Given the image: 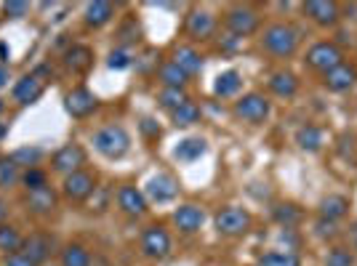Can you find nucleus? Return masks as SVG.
Here are the masks:
<instances>
[{"mask_svg":"<svg viewBox=\"0 0 357 266\" xmlns=\"http://www.w3.org/2000/svg\"><path fill=\"white\" fill-rule=\"evenodd\" d=\"M261 45L267 48L272 56L278 59H288L294 56L298 48V30L291 24H269L264 35H261Z\"/></svg>","mask_w":357,"mask_h":266,"instance_id":"f257e3e1","label":"nucleus"},{"mask_svg":"<svg viewBox=\"0 0 357 266\" xmlns=\"http://www.w3.org/2000/svg\"><path fill=\"white\" fill-rule=\"evenodd\" d=\"M93 147L109 160H118L131 147V136L126 133L123 125H105L102 131L93 133Z\"/></svg>","mask_w":357,"mask_h":266,"instance_id":"f03ea898","label":"nucleus"},{"mask_svg":"<svg viewBox=\"0 0 357 266\" xmlns=\"http://www.w3.org/2000/svg\"><path fill=\"white\" fill-rule=\"evenodd\" d=\"M307 67L310 70H314V72H331L333 67H339L344 61V54L342 48L336 43H328V40H323V43H314L310 51H307Z\"/></svg>","mask_w":357,"mask_h":266,"instance_id":"7ed1b4c3","label":"nucleus"},{"mask_svg":"<svg viewBox=\"0 0 357 266\" xmlns=\"http://www.w3.org/2000/svg\"><path fill=\"white\" fill-rule=\"evenodd\" d=\"M216 229H219V235H224V237L245 235V232L251 229V213L235 205L222 208V210L216 213Z\"/></svg>","mask_w":357,"mask_h":266,"instance_id":"20e7f679","label":"nucleus"},{"mask_svg":"<svg viewBox=\"0 0 357 266\" xmlns=\"http://www.w3.org/2000/svg\"><path fill=\"white\" fill-rule=\"evenodd\" d=\"M269 99L261 93H245L238 104H235V115L243 118L245 123H264L269 118Z\"/></svg>","mask_w":357,"mask_h":266,"instance_id":"39448f33","label":"nucleus"},{"mask_svg":"<svg viewBox=\"0 0 357 266\" xmlns=\"http://www.w3.org/2000/svg\"><path fill=\"white\" fill-rule=\"evenodd\" d=\"M227 27L238 38H248L259 30V14L248 6H235V8L227 11Z\"/></svg>","mask_w":357,"mask_h":266,"instance_id":"423d86ee","label":"nucleus"},{"mask_svg":"<svg viewBox=\"0 0 357 266\" xmlns=\"http://www.w3.org/2000/svg\"><path fill=\"white\" fill-rule=\"evenodd\" d=\"M142 251L147 258H155L160 261L171 253V237L165 232L163 226H147L144 235H142Z\"/></svg>","mask_w":357,"mask_h":266,"instance_id":"0eeeda50","label":"nucleus"},{"mask_svg":"<svg viewBox=\"0 0 357 266\" xmlns=\"http://www.w3.org/2000/svg\"><path fill=\"white\" fill-rule=\"evenodd\" d=\"M304 14L310 16L317 27H333L342 19V8L333 0H307Z\"/></svg>","mask_w":357,"mask_h":266,"instance_id":"6e6552de","label":"nucleus"},{"mask_svg":"<svg viewBox=\"0 0 357 266\" xmlns=\"http://www.w3.org/2000/svg\"><path fill=\"white\" fill-rule=\"evenodd\" d=\"M184 30H187V35L195 38V40H206V38H211L213 30H216V19H213V14L203 11V8H192L190 16H187Z\"/></svg>","mask_w":357,"mask_h":266,"instance_id":"1a4fd4ad","label":"nucleus"},{"mask_svg":"<svg viewBox=\"0 0 357 266\" xmlns=\"http://www.w3.org/2000/svg\"><path fill=\"white\" fill-rule=\"evenodd\" d=\"M96 96L91 93L89 88H73L67 96H64V107L73 118H89L91 112L96 109Z\"/></svg>","mask_w":357,"mask_h":266,"instance_id":"9d476101","label":"nucleus"},{"mask_svg":"<svg viewBox=\"0 0 357 266\" xmlns=\"http://www.w3.org/2000/svg\"><path fill=\"white\" fill-rule=\"evenodd\" d=\"M86 163V152L77 147V144H67V147H61L54 157H51V165H54V171H59V173H75V171H80V165Z\"/></svg>","mask_w":357,"mask_h":266,"instance_id":"9b49d317","label":"nucleus"},{"mask_svg":"<svg viewBox=\"0 0 357 266\" xmlns=\"http://www.w3.org/2000/svg\"><path fill=\"white\" fill-rule=\"evenodd\" d=\"M96 189V184H93V176L86 173V171H75L70 176L64 178V194L75 200V203H80V200H89L91 194Z\"/></svg>","mask_w":357,"mask_h":266,"instance_id":"f8f14e48","label":"nucleus"},{"mask_svg":"<svg viewBox=\"0 0 357 266\" xmlns=\"http://www.w3.org/2000/svg\"><path fill=\"white\" fill-rule=\"evenodd\" d=\"M323 83H326L328 91H336V93H342V91H349L357 83V70L352 67V64L342 61L339 67H333L331 72L323 75Z\"/></svg>","mask_w":357,"mask_h":266,"instance_id":"ddd939ff","label":"nucleus"},{"mask_svg":"<svg viewBox=\"0 0 357 266\" xmlns=\"http://www.w3.org/2000/svg\"><path fill=\"white\" fill-rule=\"evenodd\" d=\"M147 194H149V200H155V203H171V200L178 194L176 178L168 176V173L152 176L147 181Z\"/></svg>","mask_w":357,"mask_h":266,"instance_id":"4468645a","label":"nucleus"},{"mask_svg":"<svg viewBox=\"0 0 357 266\" xmlns=\"http://www.w3.org/2000/svg\"><path fill=\"white\" fill-rule=\"evenodd\" d=\"M174 224L184 235H192V232H197L206 224V210L197 205H178L174 210Z\"/></svg>","mask_w":357,"mask_h":266,"instance_id":"2eb2a0df","label":"nucleus"},{"mask_svg":"<svg viewBox=\"0 0 357 266\" xmlns=\"http://www.w3.org/2000/svg\"><path fill=\"white\" fill-rule=\"evenodd\" d=\"M51 248H54V240L45 235H30L24 242H22V251L30 261H35V264L40 266L43 261H48L51 258Z\"/></svg>","mask_w":357,"mask_h":266,"instance_id":"dca6fc26","label":"nucleus"},{"mask_svg":"<svg viewBox=\"0 0 357 266\" xmlns=\"http://www.w3.org/2000/svg\"><path fill=\"white\" fill-rule=\"evenodd\" d=\"M118 205L128 216H144L147 213V197L139 192L136 187H120L118 189Z\"/></svg>","mask_w":357,"mask_h":266,"instance_id":"f3484780","label":"nucleus"},{"mask_svg":"<svg viewBox=\"0 0 357 266\" xmlns=\"http://www.w3.org/2000/svg\"><path fill=\"white\" fill-rule=\"evenodd\" d=\"M43 93V80H38V75H24L14 86V99L19 104H32L40 99Z\"/></svg>","mask_w":357,"mask_h":266,"instance_id":"a211bd4d","label":"nucleus"},{"mask_svg":"<svg viewBox=\"0 0 357 266\" xmlns=\"http://www.w3.org/2000/svg\"><path fill=\"white\" fill-rule=\"evenodd\" d=\"M112 16H115V6L107 0H93L86 6V24L89 27H105V24H109Z\"/></svg>","mask_w":357,"mask_h":266,"instance_id":"6ab92c4d","label":"nucleus"},{"mask_svg":"<svg viewBox=\"0 0 357 266\" xmlns=\"http://www.w3.org/2000/svg\"><path fill=\"white\" fill-rule=\"evenodd\" d=\"M27 205H30L32 213H51L56 208V192L51 187H43V189H35V192H27Z\"/></svg>","mask_w":357,"mask_h":266,"instance_id":"aec40b11","label":"nucleus"},{"mask_svg":"<svg viewBox=\"0 0 357 266\" xmlns=\"http://www.w3.org/2000/svg\"><path fill=\"white\" fill-rule=\"evenodd\" d=\"M349 213V200L342 197V194H328L326 200L320 203V219H328V221H339Z\"/></svg>","mask_w":357,"mask_h":266,"instance_id":"412c9836","label":"nucleus"},{"mask_svg":"<svg viewBox=\"0 0 357 266\" xmlns=\"http://www.w3.org/2000/svg\"><path fill=\"white\" fill-rule=\"evenodd\" d=\"M64 64L73 70V72H86L91 64H93V51L89 45H73L67 54H64Z\"/></svg>","mask_w":357,"mask_h":266,"instance_id":"4be33fe9","label":"nucleus"},{"mask_svg":"<svg viewBox=\"0 0 357 266\" xmlns=\"http://www.w3.org/2000/svg\"><path fill=\"white\" fill-rule=\"evenodd\" d=\"M174 64L181 67L187 75H195L203 70V56H200L195 48H190V45H181V48L174 51Z\"/></svg>","mask_w":357,"mask_h":266,"instance_id":"5701e85b","label":"nucleus"},{"mask_svg":"<svg viewBox=\"0 0 357 266\" xmlns=\"http://www.w3.org/2000/svg\"><path fill=\"white\" fill-rule=\"evenodd\" d=\"M269 88L275 96H283V99H291L298 91V80L294 72H275L269 77Z\"/></svg>","mask_w":357,"mask_h":266,"instance_id":"b1692460","label":"nucleus"},{"mask_svg":"<svg viewBox=\"0 0 357 266\" xmlns=\"http://www.w3.org/2000/svg\"><path fill=\"white\" fill-rule=\"evenodd\" d=\"M240 86H243L240 72L227 70V72H222L219 77H216V83H213V93H216V96H222V99H227V96H235V93L240 91Z\"/></svg>","mask_w":357,"mask_h":266,"instance_id":"393cba45","label":"nucleus"},{"mask_svg":"<svg viewBox=\"0 0 357 266\" xmlns=\"http://www.w3.org/2000/svg\"><path fill=\"white\" fill-rule=\"evenodd\" d=\"M203 152H206V141L203 139H184V141H178L174 155H176V160H181V163H192Z\"/></svg>","mask_w":357,"mask_h":266,"instance_id":"a878e982","label":"nucleus"},{"mask_svg":"<svg viewBox=\"0 0 357 266\" xmlns=\"http://www.w3.org/2000/svg\"><path fill=\"white\" fill-rule=\"evenodd\" d=\"M160 80L165 83V88H184V83L190 80V75L184 72L181 67H176L174 61H168L160 67Z\"/></svg>","mask_w":357,"mask_h":266,"instance_id":"bb28decb","label":"nucleus"},{"mask_svg":"<svg viewBox=\"0 0 357 266\" xmlns=\"http://www.w3.org/2000/svg\"><path fill=\"white\" fill-rule=\"evenodd\" d=\"M296 144L301 149H310V152H317L320 144H323V133L317 125H304L296 131Z\"/></svg>","mask_w":357,"mask_h":266,"instance_id":"cd10ccee","label":"nucleus"},{"mask_svg":"<svg viewBox=\"0 0 357 266\" xmlns=\"http://www.w3.org/2000/svg\"><path fill=\"white\" fill-rule=\"evenodd\" d=\"M59 258L61 266H91V256L83 245H67Z\"/></svg>","mask_w":357,"mask_h":266,"instance_id":"c85d7f7f","label":"nucleus"},{"mask_svg":"<svg viewBox=\"0 0 357 266\" xmlns=\"http://www.w3.org/2000/svg\"><path fill=\"white\" fill-rule=\"evenodd\" d=\"M22 235L16 232L14 226H8V224H0V251H6L8 256L11 253H19L22 251Z\"/></svg>","mask_w":357,"mask_h":266,"instance_id":"c756f323","label":"nucleus"},{"mask_svg":"<svg viewBox=\"0 0 357 266\" xmlns=\"http://www.w3.org/2000/svg\"><path fill=\"white\" fill-rule=\"evenodd\" d=\"M259 266H301V258H298L296 253L272 251L259 258Z\"/></svg>","mask_w":357,"mask_h":266,"instance_id":"7c9ffc66","label":"nucleus"},{"mask_svg":"<svg viewBox=\"0 0 357 266\" xmlns=\"http://www.w3.org/2000/svg\"><path fill=\"white\" fill-rule=\"evenodd\" d=\"M171 120H174V125H195L197 120H200V107L192 102H187V104H181L178 109H174L171 112Z\"/></svg>","mask_w":357,"mask_h":266,"instance_id":"2f4dec72","label":"nucleus"},{"mask_svg":"<svg viewBox=\"0 0 357 266\" xmlns=\"http://www.w3.org/2000/svg\"><path fill=\"white\" fill-rule=\"evenodd\" d=\"M19 181V165L11 157H3L0 160V189H8Z\"/></svg>","mask_w":357,"mask_h":266,"instance_id":"473e14b6","label":"nucleus"},{"mask_svg":"<svg viewBox=\"0 0 357 266\" xmlns=\"http://www.w3.org/2000/svg\"><path fill=\"white\" fill-rule=\"evenodd\" d=\"M275 221H280L288 229V226H296L301 221V210L296 205H291V203H285V205H278L275 208Z\"/></svg>","mask_w":357,"mask_h":266,"instance_id":"72a5a7b5","label":"nucleus"},{"mask_svg":"<svg viewBox=\"0 0 357 266\" xmlns=\"http://www.w3.org/2000/svg\"><path fill=\"white\" fill-rule=\"evenodd\" d=\"M187 102H190V96H187L184 88H163V93H160V104H163L165 109H171V112Z\"/></svg>","mask_w":357,"mask_h":266,"instance_id":"f704fd0d","label":"nucleus"},{"mask_svg":"<svg viewBox=\"0 0 357 266\" xmlns=\"http://www.w3.org/2000/svg\"><path fill=\"white\" fill-rule=\"evenodd\" d=\"M22 184L27 187V192H35V189L48 187V176H45V171H40V168H30V171L22 176Z\"/></svg>","mask_w":357,"mask_h":266,"instance_id":"c9c22d12","label":"nucleus"},{"mask_svg":"<svg viewBox=\"0 0 357 266\" xmlns=\"http://www.w3.org/2000/svg\"><path fill=\"white\" fill-rule=\"evenodd\" d=\"M40 157H43V149H38V147H22L11 155V160H14L16 165H35Z\"/></svg>","mask_w":357,"mask_h":266,"instance_id":"e433bc0d","label":"nucleus"},{"mask_svg":"<svg viewBox=\"0 0 357 266\" xmlns=\"http://www.w3.org/2000/svg\"><path fill=\"white\" fill-rule=\"evenodd\" d=\"M326 266H355V258H352V253L347 251V248H333V251L328 253Z\"/></svg>","mask_w":357,"mask_h":266,"instance_id":"4c0bfd02","label":"nucleus"},{"mask_svg":"<svg viewBox=\"0 0 357 266\" xmlns=\"http://www.w3.org/2000/svg\"><path fill=\"white\" fill-rule=\"evenodd\" d=\"M107 67H109V70H126V67H131V56H128V51H123V48L112 51V54H109V59H107Z\"/></svg>","mask_w":357,"mask_h":266,"instance_id":"58836bf2","label":"nucleus"},{"mask_svg":"<svg viewBox=\"0 0 357 266\" xmlns=\"http://www.w3.org/2000/svg\"><path fill=\"white\" fill-rule=\"evenodd\" d=\"M27 11H30L27 3H6V6H3V14L11 16V19H19V16L27 14Z\"/></svg>","mask_w":357,"mask_h":266,"instance_id":"ea45409f","label":"nucleus"},{"mask_svg":"<svg viewBox=\"0 0 357 266\" xmlns=\"http://www.w3.org/2000/svg\"><path fill=\"white\" fill-rule=\"evenodd\" d=\"M6 266H38V264L30 261L24 253H11V256L6 258Z\"/></svg>","mask_w":357,"mask_h":266,"instance_id":"a19ab883","label":"nucleus"},{"mask_svg":"<svg viewBox=\"0 0 357 266\" xmlns=\"http://www.w3.org/2000/svg\"><path fill=\"white\" fill-rule=\"evenodd\" d=\"M142 128H144L149 136H160V128H158V125H152V120H144V123H142Z\"/></svg>","mask_w":357,"mask_h":266,"instance_id":"79ce46f5","label":"nucleus"},{"mask_svg":"<svg viewBox=\"0 0 357 266\" xmlns=\"http://www.w3.org/2000/svg\"><path fill=\"white\" fill-rule=\"evenodd\" d=\"M6 86H8V67L0 64V91L6 88Z\"/></svg>","mask_w":357,"mask_h":266,"instance_id":"37998d69","label":"nucleus"},{"mask_svg":"<svg viewBox=\"0 0 357 266\" xmlns=\"http://www.w3.org/2000/svg\"><path fill=\"white\" fill-rule=\"evenodd\" d=\"M6 216H8V205L0 200V224H3V219H6Z\"/></svg>","mask_w":357,"mask_h":266,"instance_id":"c03bdc74","label":"nucleus"},{"mask_svg":"<svg viewBox=\"0 0 357 266\" xmlns=\"http://www.w3.org/2000/svg\"><path fill=\"white\" fill-rule=\"evenodd\" d=\"M6 56H8V48H6V43H0V61H6Z\"/></svg>","mask_w":357,"mask_h":266,"instance_id":"a18cd8bd","label":"nucleus"},{"mask_svg":"<svg viewBox=\"0 0 357 266\" xmlns=\"http://www.w3.org/2000/svg\"><path fill=\"white\" fill-rule=\"evenodd\" d=\"M6 133H8V128H6V125H3V123H0V141H3V139H6Z\"/></svg>","mask_w":357,"mask_h":266,"instance_id":"49530a36","label":"nucleus"},{"mask_svg":"<svg viewBox=\"0 0 357 266\" xmlns=\"http://www.w3.org/2000/svg\"><path fill=\"white\" fill-rule=\"evenodd\" d=\"M0 109H3V102H0Z\"/></svg>","mask_w":357,"mask_h":266,"instance_id":"de8ad7c7","label":"nucleus"}]
</instances>
